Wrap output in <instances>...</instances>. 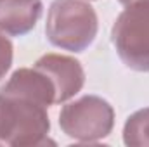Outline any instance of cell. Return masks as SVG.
I'll use <instances>...</instances> for the list:
<instances>
[{
  "label": "cell",
  "instance_id": "6da1fadb",
  "mask_svg": "<svg viewBox=\"0 0 149 147\" xmlns=\"http://www.w3.org/2000/svg\"><path fill=\"white\" fill-rule=\"evenodd\" d=\"M99 21L94 7L83 0H54L47 12L45 33L54 47L83 52L95 40Z\"/></svg>",
  "mask_w": 149,
  "mask_h": 147
},
{
  "label": "cell",
  "instance_id": "7a4b0ae2",
  "mask_svg": "<svg viewBox=\"0 0 149 147\" xmlns=\"http://www.w3.org/2000/svg\"><path fill=\"white\" fill-rule=\"evenodd\" d=\"M49 130L50 119L45 106L0 92V144L42 146L47 142Z\"/></svg>",
  "mask_w": 149,
  "mask_h": 147
},
{
  "label": "cell",
  "instance_id": "3957f363",
  "mask_svg": "<svg viewBox=\"0 0 149 147\" xmlns=\"http://www.w3.org/2000/svg\"><path fill=\"white\" fill-rule=\"evenodd\" d=\"M111 40L125 66L149 73V0L127 5L113 24Z\"/></svg>",
  "mask_w": 149,
  "mask_h": 147
},
{
  "label": "cell",
  "instance_id": "277c9868",
  "mask_svg": "<svg viewBox=\"0 0 149 147\" xmlns=\"http://www.w3.org/2000/svg\"><path fill=\"white\" fill-rule=\"evenodd\" d=\"M61 130L78 142H99L114 126V109L102 97L83 95L63 106L59 112Z\"/></svg>",
  "mask_w": 149,
  "mask_h": 147
},
{
  "label": "cell",
  "instance_id": "5b68a950",
  "mask_svg": "<svg viewBox=\"0 0 149 147\" xmlns=\"http://www.w3.org/2000/svg\"><path fill=\"white\" fill-rule=\"evenodd\" d=\"M35 68L43 71L56 87V102L63 104L74 97L85 83V71L71 55L45 54L35 62Z\"/></svg>",
  "mask_w": 149,
  "mask_h": 147
},
{
  "label": "cell",
  "instance_id": "8992f818",
  "mask_svg": "<svg viewBox=\"0 0 149 147\" xmlns=\"http://www.w3.org/2000/svg\"><path fill=\"white\" fill-rule=\"evenodd\" d=\"M2 94L21 97L42 104L45 107L56 102V87L43 71L33 68H21L10 74L9 81L0 88Z\"/></svg>",
  "mask_w": 149,
  "mask_h": 147
},
{
  "label": "cell",
  "instance_id": "52a82bcc",
  "mask_svg": "<svg viewBox=\"0 0 149 147\" xmlns=\"http://www.w3.org/2000/svg\"><path fill=\"white\" fill-rule=\"evenodd\" d=\"M42 12V0H0V31L23 37L37 26Z\"/></svg>",
  "mask_w": 149,
  "mask_h": 147
},
{
  "label": "cell",
  "instance_id": "ba28073f",
  "mask_svg": "<svg viewBox=\"0 0 149 147\" xmlns=\"http://www.w3.org/2000/svg\"><path fill=\"white\" fill-rule=\"evenodd\" d=\"M123 142L128 147H149V107L135 111L127 118Z\"/></svg>",
  "mask_w": 149,
  "mask_h": 147
},
{
  "label": "cell",
  "instance_id": "9c48e42d",
  "mask_svg": "<svg viewBox=\"0 0 149 147\" xmlns=\"http://www.w3.org/2000/svg\"><path fill=\"white\" fill-rule=\"evenodd\" d=\"M12 50H14L12 42L3 33H0V80L7 74V71L12 66V55H14Z\"/></svg>",
  "mask_w": 149,
  "mask_h": 147
},
{
  "label": "cell",
  "instance_id": "30bf717a",
  "mask_svg": "<svg viewBox=\"0 0 149 147\" xmlns=\"http://www.w3.org/2000/svg\"><path fill=\"white\" fill-rule=\"evenodd\" d=\"M118 2H120L121 5H125V7H127V5H134V3H139V2H146V0H118Z\"/></svg>",
  "mask_w": 149,
  "mask_h": 147
}]
</instances>
